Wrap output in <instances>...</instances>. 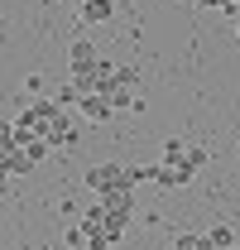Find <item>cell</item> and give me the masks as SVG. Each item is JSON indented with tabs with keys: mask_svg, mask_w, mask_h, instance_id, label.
I'll list each match as a JSON object with an SVG mask.
<instances>
[{
	"mask_svg": "<svg viewBox=\"0 0 240 250\" xmlns=\"http://www.w3.org/2000/svg\"><path fill=\"white\" fill-rule=\"evenodd\" d=\"M82 236H87V250H111L125 236V226H130V217H120V212H111L106 202H96V207H87L82 212Z\"/></svg>",
	"mask_w": 240,
	"mask_h": 250,
	"instance_id": "6da1fadb",
	"label": "cell"
},
{
	"mask_svg": "<svg viewBox=\"0 0 240 250\" xmlns=\"http://www.w3.org/2000/svg\"><path fill=\"white\" fill-rule=\"evenodd\" d=\"M159 164H173V168H187V173H197L202 164H207V149L202 145H192V140H163V149H159Z\"/></svg>",
	"mask_w": 240,
	"mask_h": 250,
	"instance_id": "7a4b0ae2",
	"label": "cell"
},
{
	"mask_svg": "<svg viewBox=\"0 0 240 250\" xmlns=\"http://www.w3.org/2000/svg\"><path fill=\"white\" fill-rule=\"evenodd\" d=\"M87 188L101 197V192H111V188H135V178H130L125 164H91L87 168Z\"/></svg>",
	"mask_w": 240,
	"mask_h": 250,
	"instance_id": "3957f363",
	"label": "cell"
},
{
	"mask_svg": "<svg viewBox=\"0 0 240 250\" xmlns=\"http://www.w3.org/2000/svg\"><path fill=\"white\" fill-rule=\"evenodd\" d=\"M43 135H48V145H53V149H77V135H82V125H77V116H72L67 106H58Z\"/></svg>",
	"mask_w": 240,
	"mask_h": 250,
	"instance_id": "277c9868",
	"label": "cell"
},
{
	"mask_svg": "<svg viewBox=\"0 0 240 250\" xmlns=\"http://www.w3.org/2000/svg\"><path fill=\"white\" fill-rule=\"evenodd\" d=\"M67 67H72V77H82V72H96V67H101V48H96L91 39H77V43L67 48Z\"/></svg>",
	"mask_w": 240,
	"mask_h": 250,
	"instance_id": "5b68a950",
	"label": "cell"
},
{
	"mask_svg": "<svg viewBox=\"0 0 240 250\" xmlns=\"http://www.w3.org/2000/svg\"><path fill=\"white\" fill-rule=\"evenodd\" d=\"M77 116L91 121V125H106L111 116H116V106H111V96H106V92H87L82 101H77Z\"/></svg>",
	"mask_w": 240,
	"mask_h": 250,
	"instance_id": "8992f818",
	"label": "cell"
},
{
	"mask_svg": "<svg viewBox=\"0 0 240 250\" xmlns=\"http://www.w3.org/2000/svg\"><path fill=\"white\" fill-rule=\"evenodd\" d=\"M77 15H82L87 29H96V24H106L116 15V0H77Z\"/></svg>",
	"mask_w": 240,
	"mask_h": 250,
	"instance_id": "52a82bcc",
	"label": "cell"
},
{
	"mask_svg": "<svg viewBox=\"0 0 240 250\" xmlns=\"http://www.w3.org/2000/svg\"><path fill=\"white\" fill-rule=\"evenodd\" d=\"M192 178H197V173H187V168H173V164H159V178H154V183H159V188H187Z\"/></svg>",
	"mask_w": 240,
	"mask_h": 250,
	"instance_id": "ba28073f",
	"label": "cell"
},
{
	"mask_svg": "<svg viewBox=\"0 0 240 250\" xmlns=\"http://www.w3.org/2000/svg\"><path fill=\"white\" fill-rule=\"evenodd\" d=\"M207 241H211V250L236 246V236H231V226H226V221H216V226H211V231H207Z\"/></svg>",
	"mask_w": 240,
	"mask_h": 250,
	"instance_id": "9c48e42d",
	"label": "cell"
},
{
	"mask_svg": "<svg viewBox=\"0 0 240 250\" xmlns=\"http://www.w3.org/2000/svg\"><path fill=\"white\" fill-rule=\"evenodd\" d=\"M197 5H202V10H221L226 0H197Z\"/></svg>",
	"mask_w": 240,
	"mask_h": 250,
	"instance_id": "30bf717a",
	"label": "cell"
},
{
	"mask_svg": "<svg viewBox=\"0 0 240 250\" xmlns=\"http://www.w3.org/2000/svg\"><path fill=\"white\" fill-rule=\"evenodd\" d=\"M236 34H240V15H236Z\"/></svg>",
	"mask_w": 240,
	"mask_h": 250,
	"instance_id": "8fae6325",
	"label": "cell"
},
{
	"mask_svg": "<svg viewBox=\"0 0 240 250\" xmlns=\"http://www.w3.org/2000/svg\"><path fill=\"white\" fill-rule=\"evenodd\" d=\"M226 250H236V246H226Z\"/></svg>",
	"mask_w": 240,
	"mask_h": 250,
	"instance_id": "7c38bea8",
	"label": "cell"
}]
</instances>
